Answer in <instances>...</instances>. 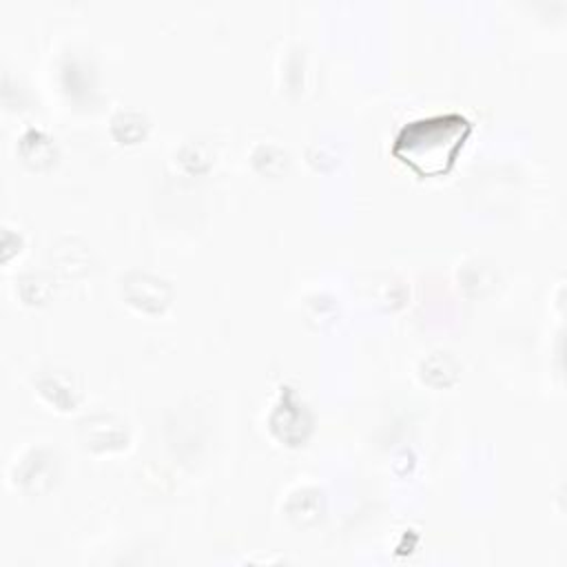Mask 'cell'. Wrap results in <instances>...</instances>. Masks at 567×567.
Returning <instances> with one entry per match:
<instances>
[{
	"label": "cell",
	"instance_id": "obj_1",
	"mask_svg": "<svg viewBox=\"0 0 567 567\" xmlns=\"http://www.w3.org/2000/svg\"><path fill=\"white\" fill-rule=\"evenodd\" d=\"M472 133V122L456 113H439L408 122L392 142V155L421 177L450 173Z\"/></svg>",
	"mask_w": 567,
	"mask_h": 567
}]
</instances>
